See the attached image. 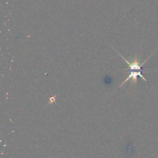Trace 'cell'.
<instances>
[{
  "mask_svg": "<svg viewBox=\"0 0 158 158\" xmlns=\"http://www.w3.org/2000/svg\"><path fill=\"white\" fill-rule=\"evenodd\" d=\"M56 95L55 96H52L51 97L49 98V102L48 103V104H53L54 102H56ZM47 104V105H48Z\"/></svg>",
  "mask_w": 158,
  "mask_h": 158,
  "instance_id": "3",
  "label": "cell"
},
{
  "mask_svg": "<svg viewBox=\"0 0 158 158\" xmlns=\"http://www.w3.org/2000/svg\"><path fill=\"white\" fill-rule=\"evenodd\" d=\"M143 72H141V71H131V72H129V74L127 76V78L124 80V81H123L119 86L118 87L120 88L122 87L126 82H127L129 80L131 79V83L134 84L135 86H136L137 85V79H138V77H139L140 78H141L143 80H144L146 82H147V80L144 77V76L142 75V73Z\"/></svg>",
  "mask_w": 158,
  "mask_h": 158,
  "instance_id": "2",
  "label": "cell"
},
{
  "mask_svg": "<svg viewBox=\"0 0 158 158\" xmlns=\"http://www.w3.org/2000/svg\"><path fill=\"white\" fill-rule=\"evenodd\" d=\"M119 54V56H121V57L126 62V63L127 64L128 68V69H122V70H129L130 72L131 71H141V72H144L145 71L149 70V69H142V66L144 65V64L148 60V59L150 57H148V59H146L143 63H140L139 61L138 60L137 56H135L134 57V59L131 60V61H128V60H127L123 56H122L120 54L118 53Z\"/></svg>",
  "mask_w": 158,
  "mask_h": 158,
  "instance_id": "1",
  "label": "cell"
}]
</instances>
